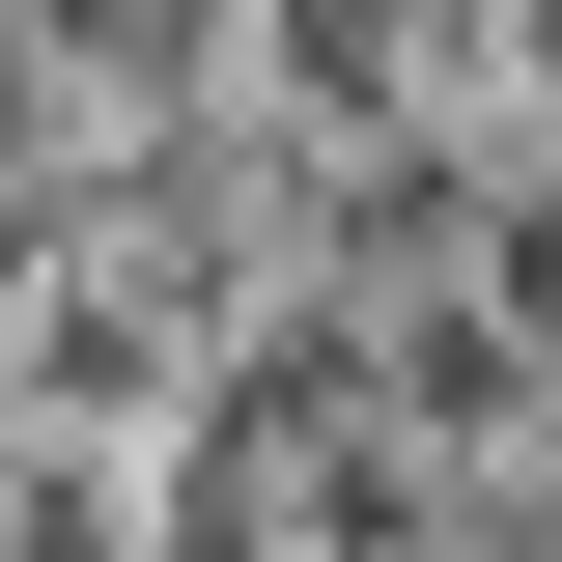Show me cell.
<instances>
[{
  "mask_svg": "<svg viewBox=\"0 0 562 562\" xmlns=\"http://www.w3.org/2000/svg\"><path fill=\"white\" fill-rule=\"evenodd\" d=\"M0 562H140V422H29L0 450Z\"/></svg>",
  "mask_w": 562,
  "mask_h": 562,
  "instance_id": "6da1fadb",
  "label": "cell"
}]
</instances>
